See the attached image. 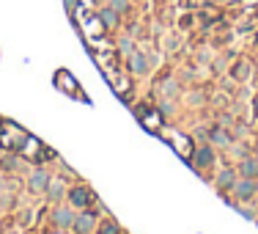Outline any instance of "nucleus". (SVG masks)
<instances>
[{"label": "nucleus", "instance_id": "f257e3e1", "mask_svg": "<svg viewBox=\"0 0 258 234\" xmlns=\"http://www.w3.org/2000/svg\"><path fill=\"white\" fill-rule=\"evenodd\" d=\"M71 226H74V229H77V232H80V234H88L91 229H94V218H91V215H85V212H82V215H77V218H74V223H71Z\"/></svg>", "mask_w": 258, "mask_h": 234}, {"label": "nucleus", "instance_id": "f03ea898", "mask_svg": "<svg viewBox=\"0 0 258 234\" xmlns=\"http://www.w3.org/2000/svg\"><path fill=\"white\" fill-rule=\"evenodd\" d=\"M55 223H58V226H71V223H74V212L66 210V207L55 210Z\"/></svg>", "mask_w": 258, "mask_h": 234}, {"label": "nucleus", "instance_id": "7ed1b4c3", "mask_svg": "<svg viewBox=\"0 0 258 234\" xmlns=\"http://www.w3.org/2000/svg\"><path fill=\"white\" fill-rule=\"evenodd\" d=\"M236 193H239V198H250L253 193H256V182H253V179L236 182Z\"/></svg>", "mask_w": 258, "mask_h": 234}, {"label": "nucleus", "instance_id": "20e7f679", "mask_svg": "<svg viewBox=\"0 0 258 234\" xmlns=\"http://www.w3.org/2000/svg\"><path fill=\"white\" fill-rule=\"evenodd\" d=\"M71 201H74L77 207L88 204V201H91V193L85 190V187H74V190H71Z\"/></svg>", "mask_w": 258, "mask_h": 234}, {"label": "nucleus", "instance_id": "39448f33", "mask_svg": "<svg viewBox=\"0 0 258 234\" xmlns=\"http://www.w3.org/2000/svg\"><path fill=\"white\" fill-rule=\"evenodd\" d=\"M239 174L247 176V179H253V176H258V162L256 160H245L239 165Z\"/></svg>", "mask_w": 258, "mask_h": 234}, {"label": "nucleus", "instance_id": "423d86ee", "mask_svg": "<svg viewBox=\"0 0 258 234\" xmlns=\"http://www.w3.org/2000/svg\"><path fill=\"white\" fill-rule=\"evenodd\" d=\"M30 187H33L36 193L44 190V187H47V174H44V171H36V174L30 176Z\"/></svg>", "mask_w": 258, "mask_h": 234}, {"label": "nucleus", "instance_id": "0eeeda50", "mask_svg": "<svg viewBox=\"0 0 258 234\" xmlns=\"http://www.w3.org/2000/svg\"><path fill=\"white\" fill-rule=\"evenodd\" d=\"M102 22H105V25H116V11H113V8H105V11H102Z\"/></svg>", "mask_w": 258, "mask_h": 234}, {"label": "nucleus", "instance_id": "6e6552de", "mask_svg": "<svg viewBox=\"0 0 258 234\" xmlns=\"http://www.w3.org/2000/svg\"><path fill=\"white\" fill-rule=\"evenodd\" d=\"M231 182H234V174H231V171H223V174H220V179H217V185L225 187V185H231Z\"/></svg>", "mask_w": 258, "mask_h": 234}, {"label": "nucleus", "instance_id": "1a4fd4ad", "mask_svg": "<svg viewBox=\"0 0 258 234\" xmlns=\"http://www.w3.org/2000/svg\"><path fill=\"white\" fill-rule=\"evenodd\" d=\"M132 66H135V72H146V61H143V55H135V58H132Z\"/></svg>", "mask_w": 258, "mask_h": 234}, {"label": "nucleus", "instance_id": "9d476101", "mask_svg": "<svg viewBox=\"0 0 258 234\" xmlns=\"http://www.w3.org/2000/svg\"><path fill=\"white\" fill-rule=\"evenodd\" d=\"M198 162H200V165H206V162H211V152H209V149H200V155H198Z\"/></svg>", "mask_w": 258, "mask_h": 234}, {"label": "nucleus", "instance_id": "9b49d317", "mask_svg": "<svg viewBox=\"0 0 258 234\" xmlns=\"http://www.w3.org/2000/svg\"><path fill=\"white\" fill-rule=\"evenodd\" d=\"M211 141H214V144H228V138H225L223 132H217V130L211 132Z\"/></svg>", "mask_w": 258, "mask_h": 234}, {"label": "nucleus", "instance_id": "f8f14e48", "mask_svg": "<svg viewBox=\"0 0 258 234\" xmlns=\"http://www.w3.org/2000/svg\"><path fill=\"white\" fill-rule=\"evenodd\" d=\"M102 234H116V223H105V226H102Z\"/></svg>", "mask_w": 258, "mask_h": 234}, {"label": "nucleus", "instance_id": "ddd939ff", "mask_svg": "<svg viewBox=\"0 0 258 234\" xmlns=\"http://www.w3.org/2000/svg\"><path fill=\"white\" fill-rule=\"evenodd\" d=\"M113 8H116V11H124V8H127V0H113Z\"/></svg>", "mask_w": 258, "mask_h": 234}, {"label": "nucleus", "instance_id": "4468645a", "mask_svg": "<svg viewBox=\"0 0 258 234\" xmlns=\"http://www.w3.org/2000/svg\"><path fill=\"white\" fill-rule=\"evenodd\" d=\"M61 193H64V190H61V185H53V187H50V196H53V198H61Z\"/></svg>", "mask_w": 258, "mask_h": 234}]
</instances>
